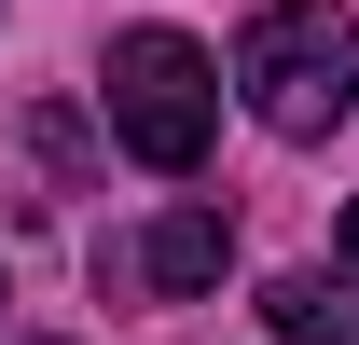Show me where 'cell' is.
I'll return each instance as SVG.
<instances>
[{"label":"cell","mask_w":359,"mask_h":345,"mask_svg":"<svg viewBox=\"0 0 359 345\" xmlns=\"http://www.w3.org/2000/svg\"><path fill=\"white\" fill-rule=\"evenodd\" d=\"M111 138H125L152 180H194V166H208V138H222V69H208V42L125 28V42H111Z\"/></svg>","instance_id":"obj_2"},{"label":"cell","mask_w":359,"mask_h":345,"mask_svg":"<svg viewBox=\"0 0 359 345\" xmlns=\"http://www.w3.org/2000/svg\"><path fill=\"white\" fill-rule=\"evenodd\" d=\"M263 318H276V345H359L332 276H276V290H263Z\"/></svg>","instance_id":"obj_4"},{"label":"cell","mask_w":359,"mask_h":345,"mask_svg":"<svg viewBox=\"0 0 359 345\" xmlns=\"http://www.w3.org/2000/svg\"><path fill=\"white\" fill-rule=\"evenodd\" d=\"M222 262H235V221H222V194H194V208L111 235L97 249V290L111 304H194V290H222Z\"/></svg>","instance_id":"obj_3"},{"label":"cell","mask_w":359,"mask_h":345,"mask_svg":"<svg viewBox=\"0 0 359 345\" xmlns=\"http://www.w3.org/2000/svg\"><path fill=\"white\" fill-rule=\"evenodd\" d=\"M0 304H14V290H0Z\"/></svg>","instance_id":"obj_7"},{"label":"cell","mask_w":359,"mask_h":345,"mask_svg":"<svg viewBox=\"0 0 359 345\" xmlns=\"http://www.w3.org/2000/svg\"><path fill=\"white\" fill-rule=\"evenodd\" d=\"M332 290H346V332H359V208L332 221Z\"/></svg>","instance_id":"obj_5"},{"label":"cell","mask_w":359,"mask_h":345,"mask_svg":"<svg viewBox=\"0 0 359 345\" xmlns=\"http://www.w3.org/2000/svg\"><path fill=\"white\" fill-rule=\"evenodd\" d=\"M28 345H55V332H28Z\"/></svg>","instance_id":"obj_6"},{"label":"cell","mask_w":359,"mask_h":345,"mask_svg":"<svg viewBox=\"0 0 359 345\" xmlns=\"http://www.w3.org/2000/svg\"><path fill=\"white\" fill-rule=\"evenodd\" d=\"M235 97L276 138H332L359 111V14L346 0H263L235 28Z\"/></svg>","instance_id":"obj_1"}]
</instances>
